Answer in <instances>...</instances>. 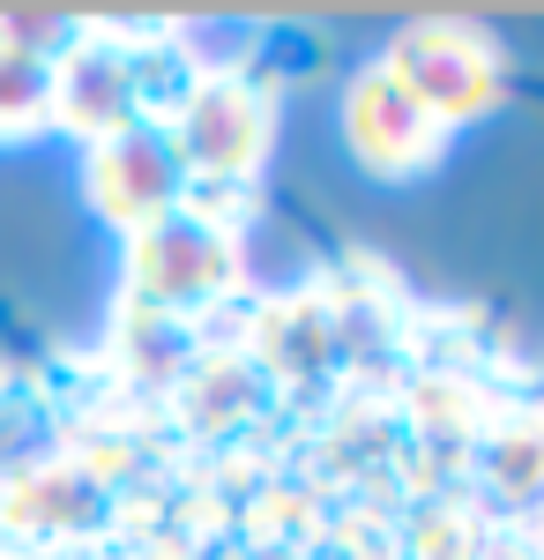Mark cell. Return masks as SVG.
I'll return each instance as SVG.
<instances>
[{"mask_svg":"<svg viewBox=\"0 0 544 560\" xmlns=\"http://www.w3.org/2000/svg\"><path fill=\"white\" fill-rule=\"evenodd\" d=\"M187 165V187L194 179H216V187H247L276 142V113H269V90L239 75V68H216V75H194V90L172 105V120H157Z\"/></svg>","mask_w":544,"mask_h":560,"instance_id":"obj_3","label":"cell"},{"mask_svg":"<svg viewBox=\"0 0 544 560\" xmlns=\"http://www.w3.org/2000/svg\"><path fill=\"white\" fill-rule=\"evenodd\" d=\"M150 120V97H142V45L127 31H83L52 60V113L45 128H68L83 142Z\"/></svg>","mask_w":544,"mask_h":560,"instance_id":"obj_4","label":"cell"},{"mask_svg":"<svg viewBox=\"0 0 544 560\" xmlns=\"http://www.w3.org/2000/svg\"><path fill=\"white\" fill-rule=\"evenodd\" d=\"M83 195L113 232H142V224H157L165 210L187 202V165H179V150L157 120H134V128L90 142Z\"/></svg>","mask_w":544,"mask_h":560,"instance_id":"obj_5","label":"cell"},{"mask_svg":"<svg viewBox=\"0 0 544 560\" xmlns=\"http://www.w3.org/2000/svg\"><path fill=\"white\" fill-rule=\"evenodd\" d=\"M343 142H351V158L374 179H418L425 165H440L448 128L425 120L418 105L395 90V75L374 60L366 75H351V90H343Z\"/></svg>","mask_w":544,"mask_h":560,"instance_id":"obj_6","label":"cell"},{"mask_svg":"<svg viewBox=\"0 0 544 560\" xmlns=\"http://www.w3.org/2000/svg\"><path fill=\"white\" fill-rule=\"evenodd\" d=\"M380 68L395 75V90L418 105L425 120H440L448 135L485 120L507 90L500 45L485 38L477 23H411V31H395V45L380 52Z\"/></svg>","mask_w":544,"mask_h":560,"instance_id":"obj_1","label":"cell"},{"mask_svg":"<svg viewBox=\"0 0 544 560\" xmlns=\"http://www.w3.org/2000/svg\"><path fill=\"white\" fill-rule=\"evenodd\" d=\"M239 284V240L232 224L194 202L165 210L157 224L127 232V292L150 314H194Z\"/></svg>","mask_w":544,"mask_h":560,"instance_id":"obj_2","label":"cell"},{"mask_svg":"<svg viewBox=\"0 0 544 560\" xmlns=\"http://www.w3.org/2000/svg\"><path fill=\"white\" fill-rule=\"evenodd\" d=\"M83 38V23H38V15H8L0 23V142L38 135L52 113V60Z\"/></svg>","mask_w":544,"mask_h":560,"instance_id":"obj_7","label":"cell"}]
</instances>
